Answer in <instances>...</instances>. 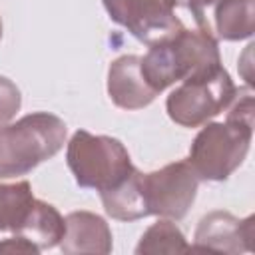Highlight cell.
<instances>
[{"mask_svg": "<svg viewBox=\"0 0 255 255\" xmlns=\"http://www.w3.org/2000/svg\"><path fill=\"white\" fill-rule=\"evenodd\" d=\"M110 18L133 38L155 44L177 34L183 24L169 0H102Z\"/></svg>", "mask_w": 255, "mask_h": 255, "instance_id": "52a82bcc", "label": "cell"}, {"mask_svg": "<svg viewBox=\"0 0 255 255\" xmlns=\"http://www.w3.org/2000/svg\"><path fill=\"white\" fill-rule=\"evenodd\" d=\"M108 94L112 102L124 110L145 108L157 96L141 74L139 56H122L112 62L108 72Z\"/></svg>", "mask_w": 255, "mask_h": 255, "instance_id": "9c48e42d", "label": "cell"}, {"mask_svg": "<svg viewBox=\"0 0 255 255\" xmlns=\"http://www.w3.org/2000/svg\"><path fill=\"white\" fill-rule=\"evenodd\" d=\"M66 231L60 241L62 253H110L112 231L108 223L90 211H74L66 219Z\"/></svg>", "mask_w": 255, "mask_h": 255, "instance_id": "30bf717a", "label": "cell"}, {"mask_svg": "<svg viewBox=\"0 0 255 255\" xmlns=\"http://www.w3.org/2000/svg\"><path fill=\"white\" fill-rule=\"evenodd\" d=\"M64 231H66V221L58 213V209L46 201L34 199L16 235H22L42 251L58 245L64 237Z\"/></svg>", "mask_w": 255, "mask_h": 255, "instance_id": "7c38bea8", "label": "cell"}, {"mask_svg": "<svg viewBox=\"0 0 255 255\" xmlns=\"http://www.w3.org/2000/svg\"><path fill=\"white\" fill-rule=\"evenodd\" d=\"M255 0H215L205 24V34L215 40H243L253 34Z\"/></svg>", "mask_w": 255, "mask_h": 255, "instance_id": "8fae6325", "label": "cell"}, {"mask_svg": "<svg viewBox=\"0 0 255 255\" xmlns=\"http://www.w3.org/2000/svg\"><path fill=\"white\" fill-rule=\"evenodd\" d=\"M20 104H22V98L16 84L0 76V126H4L16 116V112L20 110Z\"/></svg>", "mask_w": 255, "mask_h": 255, "instance_id": "2e32d148", "label": "cell"}, {"mask_svg": "<svg viewBox=\"0 0 255 255\" xmlns=\"http://www.w3.org/2000/svg\"><path fill=\"white\" fill-rule=\"evenodd\" d=\"M38 251L40 249L34 243H30L28 239H24L22 235L10 237L0 243V253H32V255H36Z\"/></svg>", "mask_w": 255, "mask_h": 255, "instance_id": "e0dca14e", "label": "cell"}, {"mask_svg": "<svg viewBox=\"0 0 255 255\" xmlns=\"http://www.w3.org/2000/svg\"><path fill=\"white\" fill-rule=\"evenodd\" d=\"M66 161L82 187L106 191L118 185L133 169L128 149L114 137L78 129L66 151Z\"/></svg>", "mask_w": 255, "mask_h": 255, "instance_id": "3957f363", "label": "cell"}, {"mask_svg": "<svg viewBox=\"0 0 255 255\" xmlns=\"http://www.w3.org/2000/svg\"><path fill=\"white\" fill-rule=\"evenodd\" d=\"M104 209L110 217L120 221H133L147 215L143 193H141V171L135 167L118 185L100 191Z\"/></svg>", "mask_w": 255, "mask_h": 255, "instance_id": "4fadbf2b", "label": "cell"}, {"mask_svg": "<svg viewBox=\"0 0 255 255\" xmlns=\"http://www.w3.org/2000/svg\"><path fill=\"white\" fill-rule=\"evenodd\" d=\"M253 135V124L227 120L207 124L193 139L189 163L195 173L209 181L227 179L245 159Z\"/></svg>", "mask_w": 255, "mask_h": 255, "instance_id": "277c9868", "label": "cell"}, {"mask_svg": "<svg viewBox=\"0 0 255 255\" xmlns=\"http://www.w3.org/2000/svg\"><path fill=\"white\" fill-rule=\"evenodd\" d=\"M237 94L229 74L219 68L211 74L183 80L165 102L169 118L183 128H197L209 118L221 114Z\"/></svg>", "mask_w": 255, "mask_h": 255, "instance_id": "5b68a950", "label": "cell"}, {"mask_svg": "<svg viewBox=\"0 0 255 255\" xmlns=\"http://www.w3.org/2000/svg\"><path fill=\"white\" fill-rule=\"evenodd\" d=\"M139 68L149 88L159 94L179 80L219 70L217 40L201 30L181 28L171 38L151 44L149 52L139 58Z\"/></svg>", "mask_w": 255, "mask_h": 255, "instance_id": "6da1fadb", "label": "cell"}, {"mask_svg": "<svg viewBox=\"0 0 255 255\" xmlns=\"http://www.w3.org/2000/svg\"><path fill=\"white\" fill-rule=\"evenodd\" d=\"M199 175L189 161L167 163L153 173H141V193L147 215L181 219L191 207Z\"/></svg>", "mask_w": 255, "mask_h": 255, "instance_id": "8992f818", "label": "cell"}, {"mask_svg": "<svg viewBox=\"0 0 255 255\" xmlns=\"http://www.w3.org/2000/svg\"><path fill=\"white\" fill-rule=\"evenodd\" d=\"M191 251V247L185 243L183 233L177 229L175 223L161 219L153 223L139 239L135 253L137 255H153V253H181Z\"/></svg>", "mask_w": 255, "mask_h": 255, "instance_id": "9a60e30c", "label": "cell"}, {"mask_svg": "<svg viewBox=\"0 0 255 255\" xmlns=\"http://www.w3.org/2000/svg\"><path fill=\"white\" fill-rule=\"evenodd\" d=\"M34 201L28 181L0 183V231H18Z\"/></svg>", "mask_w": 255, "mask_h": 255, "instance_id": "5bb4252c", "label": "cell"}, {"mask_svg": "<svg viewBox=\"0 0 255 255\" xmlns=\"http://www.w3.org/2000/svg\"><path fill=\"white\" fill-rule=\"evenodd\" d=\"M66 141V124L52 114H28L0 128V177H16L54 157Z\"/></svg>", "mask_w": 255, "mask_h": 255, "instance_id": "7a4b0ae2", "label": "cell"}, {"mask_svg": "<svg viewBox=\"0 0 255 255\" xmlns=\"http://www.w3.org/2000/svg\"><path fill=\"white\" fill-rule=\"evenodd\" d=\"M255 237V217L237 219L225 211H213L205 215L195 231V249L217 253H241L251 251Z\"/></svg>", "mask_w": 255, "mask_h": 255, "instance_id": "ba28073f", "label": "cell"}, {"mask_svg": "<svg viewBox=\"0 0 255 255\" xmlns=\"http://www.w3.org/2000/svg\"><path fill=\"white\" fill-rule=\"evenodd\" d=\"M0 38H2V20H0Z\"/></svg>", "mask_w": 255, "mask_h": 255, "instance_id": "ac0fdd59", "label": "cell"}]
</instances>
